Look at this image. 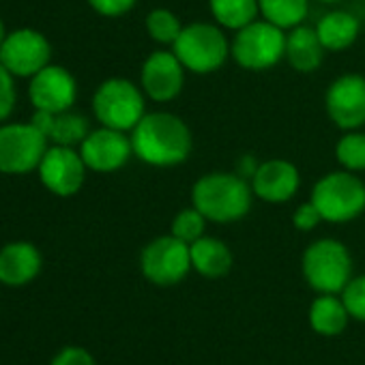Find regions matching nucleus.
Masks as SVG:
<instances>
[{"label": "nucleus", "mask_w": 365, "mask_h": 365, "mask_svg": "<svg viewBox=\"0 0 365 365\" xmlns=\"http://www.w3.org/2000/svg\"><path fill=\"white\" fill-rule=\"evenodd\" d=\"M133 155L148 165L170 168L182 163L194 146L192 131L176 114L150 112L131 129Z\"/></svg>", "instance_id": "nucleus-1"}, {"label": "nucleus", "mask_w": 365, "mask_h": 365, "mask_svg": "<svg viewBox=\"0 0 365 365\" xmlns=\"http://www.w3.org/2000/svg\"><path fill=\"white\" fill-rule=\"evenodd\" d=\"M252 182L237 172H211L196 180L192 190L194 207L215 224L243 220L252 209Z\"/></svg>", "instance_id": "nucleus-2"}, {"label": "nucleus", "mask_w": 365, "mask_h": 365, "mask_svg": "<svg viewBox=\"0 0 365 365\" xmlns=\"http://www.w3.org/2000/svg\"><path fill=\"white\" fill-rule=\"evenodd\" d=\"M312 202L324 222H350L365 211V182L350 170L329 172L314 185Z\"/></svg>", "instance_id": "nucleus-3"}, {"label": "nucleus", "mask_w": 365, "mask_h": 365, "mask_svg": "<svg viewBox=\"0 0 365 365\" xmlns=\"http://www.w3.org/2000/svg\"><path fill=\"white\" fill-rule=\"evenodd\" d=\"M172 48L182 67L198 76L217 71L230 56V43L224 31L207 22H194L190 26H182Z\"/></svg>", "instance_id": "nucleus-4"}, {"label": "nucleus", "mask_w": 365, "mask_h": 365, "mask_svg": "<svg viewBox=\"0 0 365 365\" xmlns=\"http://www.w3.org/2000/svg\"><path fill=\"white\" fill-rule=\"evenodd\" d=\"M303 277L320 294H337L352 279V258L344 243L318 239L303 254Z\"/></svg>", "instance_id": "nucleus-5"}, {"label": "nucleus", "mask_w": 365, "mask_h": 365, "mask_svg": "<svg viewBox=\"0 0 365 365\" xmlns=\"http://www.w3.org/2000/svg\"><path fill=\"white\" fill-rule=\"evenodd\" d=\"M230 56L250 71H264L275 67L286 56L284 29L269 20H254L237 31L230 43Z\"/></svg>", "instance_id": "nucleus-6"}, {"label": "nucleus", "mask_w": 365, "mask_h": 365, "mask_svg": "<svg viewBox=\"0 0 365 365\" xmlns=\"http://www.w3.org/2000/svg\"><path fill=\"white\" fill-rule=\"evenodd\" d=\"M93 112L101 127L131 131L146 114L144 95L133 82L110 78L97 88L93 97Z\"/></svg>", "instance_id": "nucleus-7"}, {"label": "nucleus", "mask_w": 365, "mask_h": 365, "mask_svg": "<svg viewBox=\"0 0 365 365\" xmlns=\"http://www.w3.org/2000/svg\"><path fill=\"white\" fill-rule=\"evenodd\" d=\"M140 269L150 284L174 286L185 279L192 269L190 245L174 235L157 237L142 250Z\"/></svg>", "instance_id": "nucleus-8"}, {"label": "nucleus", "mask_w": 365, "mask_h": 365, "mask_svg": "<svg viewBox=\"0 0 365 365\" xmlns=\"http://www.w3.org/2000/svg\"><path fill=\"white\" fill-rule=\"evenodd\" d=\"M48 150V138L31 123L0 127V172L26 174L39 168Z\"/></svg>", "instance_id": "nucleus-9"}, {"label": "nucleus", "mask_w": 365, "mask_h": 365, "mask_svg": "<svg viewBox=\"0 0 365 365\" xmlns=\"http://www.w3.org/2000/svg\"><path fill=\"white\" fill-rule=\"evenodd\" d=\"M37 170L46 190L61 198L76 196L86 178V163L82 155L73 150V146L54 144L46 150Z\"/></svg>", "instance_id": "nucleus-10"}, {"label": "nucleus", "mask_w": 365, "mask_h": 365, "mask_svg": "<svg viewBox=\"0 0 365 365\" xmlns=\"http://www.w3.org/2000/svg\"><path fill=\"white\" fill-rule=\"evenodd\" d=\"M50 56L52 48L48 39L33 29L9 33L3 48H0V63L18 78H33L50 65Z\"/></svg>", "instance_id": "nucleus-11"}, {"label": "nucleus", "mask_w": 365, "mask_h": 365, "mask_svg": "<svg viewBox=\"0 0 365 365\" xmlns=\"http://www.w3.org/2000/svg\"><path fill=\"white\" fill-rule=\"evenodd\" d=\"M329 118L344 131L365 125V78L359 73L339 76L324 97Z\"/></svg>", "instance_id": "nucleus-12"}, {"label": "nucleus", "mask_w": 365, "mask_h": 365, "mask_svg": "<svg viewBox=\"0 0 365 365\" xmlns=\"http://www.w3.org/2000/svg\"><path fill=\"white\" fill-rule=\"evenodd\" d=\"M29 95H31L35 110L61 114V112L71 110V106L76 103L78 84H76V78L65 67L48 65L31 78Z\"/></svg>", "instance_id": "nucleus-13"}, {"label": "nucleus", "mask_w": 365, "mask_h": 365, "mask_svg": "<svg viewBox=\"0 0 365 365\" xmlns=\"http://www.w3.org/2000/svg\"><path fill=\"white\" fill-rule=\"evenodd\" d=\"M80 155L88 170L114 172L129 161V157L133 155V146L131 138H127L125 131L101 127L84 138V142L80 144Z\"/></svg>", "instance_id": "nucleus-14"}, {"label": "nucleus", "mask_w": 365, "mask_h": 365, "mask_svg": "<svg viewBox=\"0 0 365 365\" xmlns=\"http://www.w3.org/2000/svg\"><path fill=\"white\" fill-rule=\"evenodd\" d=\"M140 82L142 91L153 101H172L174 97H178L182 84H185V67H182L174 52L157 50L144 61Z\"/></svg>", "instance_id": "nucleus-15"}, {"label": "nucleus", "mask_w": 365, "mask_h": 365, "mask_svg": "<svg viewBox=\"0 0 365 365\" xmlns=\"http://www.w3.org/2000/svg\"><path fill=\"white\" fill-rule=\"evenodd\" d=\"M254 196L264 202H288L301 185V174L288 159H267L250 178Z\"/></svg>", "instance_id": "nucleus-16"}, {"label": "nucleus", "mask_w": 365, "mask_h": 365, "mask_svg": "<svg viewBox=\"0 0 365 365\" xmlns=\"http://www.w3.org/2000/svg\"><path fill=\"white\" fill-rule=\"evenodd\" d=\"M41 254L29 241H16L0 250V284L24 286L41 271Z\"/></svg>", "instance_id": "nucleus-17"}, {"label": "nucleus", "mask_w": 365, "mask_h": 365, "mask_svg": "<svg viewBox=\"0 0 365 365\" xmlns=\"http://www.w3.org/2000/svg\"><path fill=\"white\" fill-rule=\"evenodd\" d=\"M324 46L318 39L316 29L294 26L290 35H286V61L301 73H314L324 58Z\"/></svg>", "instance_id": "nucleus-18"}, {"label": "nucleus", "mask_w": 365, "mask_h": 365, "mask_svg": "<svg viewBox=\"0 0 365 365\" xmlns=\"http://www.w3.org/2000/svg\"><path fill=\"white\" fill-rule=\"evenodd\" d=\"M192 252V269H196L202 277L220 279L228 275L232 269V252L230 247L215 239V237H202L196 243L190 245Z\"/></svg>", "instance_id": "nucleus-19"}, {"label": "nucleus", "mask_w": 365, "mask_h": 365, "mask_svg": "<svg viewBox=\"0 0 365 365\" xmlns=\"http://www.w3.org/2000/svg\"><path fill=\"white\" fill-rule=\"evenodd\" d=\"M318 33V39L322 41L324 50L329 52H339L350 48L359 33H361V22L356 16L348 11H329L324 14L318 24L314 26Z\"/></svg>", "instance_id": "nucleus-20"}, {"label": "nucleus", "mask_w": 365, "mask_h": 365, "mask_svg": "<svg viewBox=\"0 0 365 365\" xmlns=\"http://www.w3.org/2000/svg\"><path fill=\"white\" fill-rule=\"evenodd\" d=\"M348 309L341 299L335 294H320L309 307V324L318 335L335 337L348 324Z\"/></svg>", "instance_id": "nucleus-21"}, {"label": "nucleus", "mask_w": 365, "mask_h": 365, "mask_svg": "<svg viewBox=\"0 0 365 365\" xmlns=\"http://www.w3.org/2000/svg\"><path fill=\"white\" fill-rule=\"evenodd\" d=\"M209 7L217 24L230 31L252 24L260 14L258 0H209Z\"/></svg>", "instance_id": "nucleus-22"}, {"label": "nucleus", "mask_w": 365, "mask_h": 365, "mask_svg": "<svg viewBox=\"0 0 365 365\" xmlns=\"http://www.w3.org/2000/svg\"><path fill=\"white\" fill-rule=\"evenodd\" d=\"M264 20L279 29L301 26L309 14V0H258Z\"/></svg>", "instance_id": "nucleus-23"}, {"label": "nucleus", "mask_w": 365, "mask_h": 365, "mask_svg": "<svg viewBox=\"0 0 365 365\" xmlns=\"http://www.w3.org/2000/svg\"><path fill=\"white\" fill-rule=\"evenodd\" d=\"M88 133H91L88 120L82 114H73L67 110V112H61L54 116L50 140L61 146H76V144H82Z\"/></svg>", "instance_id": "nucleus-24"}, {"label": "nucleus", "mask_w": 365, "mask_h": 365, "mask_svg": "<svg viewBox=\"0 0 365 365\" xmlns=\"http://www.w3.org/2000/svg\"><path fill=\"white\" fill-rule=\"evenodd\" d=\"M335 157L344 165V170L350 172L365 170V133L356 129L346 131L335 146Z\"/></svg>", "instance_id": "nucleus-25"}, {"label": "nucleus", "mask_w": 365, "mask_h": 365, "mask_svg": "<svg viewBox=\"0 0 365 365\" xmlns=\"http://www.w3.org/2000/svg\"><path fill=\"white\" fill-rule=\"evenodd\" d=\"M146 31H148L153 41H157L161 46H174V41L178 39L182 26H180V20L172 11L153 9L146 16Z\"/></svg>", "instance_id": "nucleus-26"}, {"label": "nucleus", "mask_w": 365, "mask_h": 365, "mask_svg": "<svg viewBox=\"0 0 365 365\" xmlns=\"http://www.w3.org/2000/svg\"><path fill=\"white\" fill-rule=\"evenodd\" d=\"M207 217L196 209H182L180 213H176V217L172 220L170 226V235H174L176 239L185 241L187 245L196 243L198 239L205 237V226H207Z\"/></svg>", "instance_id": "nucleus-27"}, {"label": "nucleus", "mask_w": 365, "mask_h": 365, "mask_svg": "<svg viewBox=\"0 0 365 365\" xmlns=\"http://www.w3.org/2000/svg\"><path fill=\"white\" fill-rule=\"evenodd\" d=\"M341 301L350 314V318L365 322V275L352 277L341 290Z\"/></svg>", "instance_id": "nucleus-28"}, {"label": "nucleus", "mask_w": 365, "mask_h": 365, "mask_svg": "<svg viewBox=\"0 0 365 365\" xmlns=\"http://www.w3.org/2000/svg\"><path fill=\"white\" fill-rule=\"evenodd\" d=\"M16 106V84H14V73L0 63V123L9 118Z\"/></svg>", "instance_id": "nucleus-29"}, {"label": "nucleus", "mask_w": 365, "mask_h": 365, "mask_svg": "<svg viewBox=\"0 0 365 365\" xmlns=\"http://www.w3.org/2000/svg\"><path fill=\"white\" fill-rule=\"evenodd\" d=\"M320 222H324V220H322L320 211L316 209V205H314L312 200H309V202L299 205V207H297V211H294V215H292V224H294V228H297V230H301V232H309V230H314Z\"/></svg>", "instance_id": "nucleus-30"}, {"label": "nucleus", "mask_w": 365, "mask_h": 365, "mask_svg": "<svg viewBox=\"0 0 365 365\" xmlns=\"http://www.w3.org/2000/svg\"><path fill=\"white\" fill-rule=\"evenodd\" d=\"M52 365H97V363L86 348L67 346L52 359Z\"/></svg>", "instance_id": "nucleus-31"}, {"label": "nucleus", "mask_w": 365, "mask_h": 365, "mask_svg": "<svg viewBox=\"0 0 365 365\" xmlns=\"http://www.w3.org/2000/svg\"><path fill=\"white\" fill-rule=\"evenodd\" d=\"M135 3L138 0H88V5L106 18L125 16L127 11H131L135 7Z\"/></svg>", "instance_id": "nucleus-32"}, {"label": "nucleus", "mask_w": 365, "mask_h": 365, "mask_svg": "<svg viewBox=\"0 0 365 365\" xmlns=\"http://www.w3.org/2000/svg\"><path fill=\"white\" fill-rule=\"evenodd\" d=\"M54 116H56V114H52V112L35 110V116H33L31 125H33L35 129H39V131L50 140V131H52V125H54Z\"/></svg>", "instance_id": "nucleus-33"}, {"label": "nucleus", "mask_w": 365, "mask_h": 365, "mask_svg": "<svg viewBox=\"0 0 365 365\" xmlns=\"http://www.w3.org/2000/svg\"><path fill=\"white\" fill-rule=\"evenodd\" d=\"M258 165H260V163H258L252 155H245V157H241L239 163H237V174H241L243 178H252V176L256 174Z\"/></svg>", "instance_id": "nucleus-34"}, {"label": "nucleus", "mask_w": 365, "mask_h": 365, "mask_svg": "<svg viewBox=\"0 0 365 365\" xmlns=\"http://www.w3.org/2000/svg\"><path fill=\"white\" fill-rule=\"evenodd\" d=\"M5 37H7V33H5V24H3V20H0V48H3V43H5Z\"/></svg>", "instance_id": "nucleus-35"}, {"label": "nucleus", "mask_w": 365, "mask_h": 365, "mask_svg": "<svg viewBox=\"0 0 365 365\" xmlns=\"http://www.w3.org/2000/svg\"><path fill=\"white\" fill-rule=\"evenodd\" d=\"M320 3H337V0H320Z\"/></svg>", "instance_id": "nucleus-36"}]
</instances>
